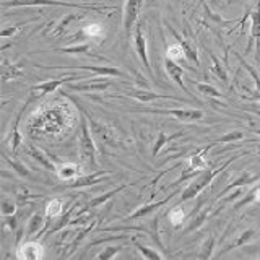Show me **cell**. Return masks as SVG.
Instances as JSON below:
<instances>
[{"label":"cell","mask_w":260,"mask_h":260,"mask_svg":"<svg viewBox=\"0 0 260 260\" xmlns=\"http://www.w3.org/2000/svg\"><path fill=\"white\" fill-rule=\"evenodd\" d=\"M246 154H250V151H242V153H239V154H234V156H231L228 161H224L221 166L219 168H215V169H203V173L202 174H199V177L197 179H193V181L187 185V189L182 192V197H181V202H185V200H190V199H193V197H197V195L205 189V187L208 185V184H211V181L218 176V174H221L223 171L226 169V168H230V165L231 162H234L238 158H241V156H246Z\"/></svg>","instance_id":"cell-1"},{"label":"cell","mask_w":260,"mask_h":260,"mask_svg":"<svg viewBox=\"0 0 260 260\" xmlns=\"http://www.w3.org/2000/svg\"><path fill=\"white\" fill-rule=\"evenodd\" d=\"M81 111V120H80V128H81V135L78 140V148H80V156L83 158V161H86L89 166L96 168L98 161H96V145L91 138V132H89L88 124H86V114Z\"/></svg>","instance_id":"cell-2"},{"label":"cell","mask_w":260,"mask_h":260,"mask_svg":"<svg viewBox=\"0 0 260 260\" xmlns=\"http://www.w3.org/2000/svg\"><path fill=\"white\" fill-rule=\"evenodd\" d=\"M39 5L83 8V10H94V12L114 10V7H98V5H89V4H70V2H59V0H10V2L2 4L4 8H8V7H39Z\"/></svg>","instance_id":"cell-3"},{"label":"cell","mask_w":260,"mask_h":260,"mask_svg":"<svg viewBox=\"0 0 260 260\" xmlns=\"http://www.w3.org/2000/svg\"><path fill=\"white\" fill-rule=\"evenodd\" d=\"M143 0H127L124 7V16H122V24H124V35L128 39L132 29H135V24L138 21V16L142 13Z\"/></svg>","instance_id":"cell-4"},{"label":"cell","mask_w":260,"mask_h":260,"mask_svg":"<svg viewBox=\"0 0 260 260\" xmlns=\"http://www.w3.org/2000/svg\"><path fill=\"white\" fill-rule=\"evenodd\" d=\"M135 111L162 114V116H174L177 120L182 122H199L205 117V112L202 109H135Z\"/></svg>","instance_id":"cell-5"},{"label":"cell","mask_w":260,"mask_h":260,"mask_svg":"<svg viewBox=\"0 0 260 260\" xmlns=\"http://www.w3.org/2000/svg\"><path fill=\"white\" fill-rule=\"evenodd\" d=\"M158 223H159V215H154L153 219L148 224H140V226H116V228H106L104 231H142L146 233L153 239V242H156V246L162 249V242L159 239L158 233Z\"/></svg>","instance_id":"cell-6"},{"label":"cell","mask_w":260,"mask_h":260,"mask_svg":"<svg viewBox=\"0 0 260 260\" xmlns=\"http://www.w3.org/2000/svg\"><path fill=\"white\" fill-rule=\"evenodd\" d=\"M143 23H138L135 26V31H134V44H135V51L138 54V59L142 60L143 67L146 70V73L150 75L151 80H154V73L151 70V65H150V60H148V54H146V39L143 36Z\"/></svg>","instance_id":"cell-7"},{"label":"cell","mask_w":260,"mask_h":260,"mask_svg":"<svg viewBox=\"0 0 260 260\" xmlns=\"http://www.w3.org/2000/svg\"><path fill=\"white\" fill-rule=\"evenodd\" d=\"M250 41L247 44V49L246 51L249 52L252 49V44L255 43V60L257 63H260V0H257V7L255 10L250 12Z\"/></svg>","instance_id":"cell-8"},{"label":"cell","mask_w":260,"mask_h":260,"mask_svg":"<svg viewBox=\"0 0 260 260\" xmlns=\"http://www.w3.org/2000/svg\"><path fill=\"white\" fill-rule=\"evenodd\" d=\"M216 143L211 142L210 145H205L203 148H199L197 151H195L192 156L189 158V166H187V169L184 171V173H192V174H197L199 176V171H203L208 168V162H207V153L213 148Z\"/></svg>","instance_id":"cell-9"},{"label":"cell","mask_w":260,"mask_h":260,"mask_svg":"<svg viewBox=\"0 0 260 260\" xmlns=\"http://www.w3.org/2000/svg\"><path fill=\"white\" fill-rule=\"evenodd\" d=\"M72 80H85V78L72 75V77H62V78H55V80H47V81H43V83L32 85L31 86V93H36L39 96H44V94H49V93H55L57 88L62 86V85L70 83Z\"/></svg>","instance_id":"cell-10"},{"label":"cell","mask_w":260,"mask_h":260,"mask_svg":"<svg viewBox=\"0 0 260 260\" xmlns=\"http://www.w3.org/2000/svg\"><path fill=\"white\" fill-rule=\"evenodd\" d=\"M128 98H135L137 101L140 103H150V101H154V100H173V101H179L182 103L184 100L179 96H173V94H159V93H153V91H148V89H137V88H130L128 91H125Z\"/></svg>","instance_id":"cell-11"},{"label":"cell","mask_w":260,"mask_h":260,"mask_svg":"<svg viewBox=\"0 0 260 260\" xmlns=\"http://www.w3.org/2000/svg\"><path fill=\"white\" fill-rule=\"evenodd\" d=\"M69 89L73 91H104V89L109 88V80L108 78H91L86 81H81V83H67Z\"/></svg>","instance_id":"cell-12"},{"label":"cell","mask_w":260,"mask_h":260,"mask_svg":"<svg viewBox=\"0 0 260 260\" xmlns=\"http://www.w3.org/2000/svg\"><path fill=\"white\" fill-rule=\"evenodd\" d=\"M165 69H166V72H168V75L171 77V80H174V83H176L177 86H181V88L184 89V93L190 96V100H192V101H195V98L192 96V93H190L189 89H187V86L184 85V72H182V69L177 65V62L171 59V57H166V59H165Z\"/></svg>","instance_id":"cell-13"},{"label":"cell","mask_w":260,"mask_h":260,"mask_svg":"<svg viewBox=\"0 0 260 260\" xmlns=\"http://www.w3.org/2000/svg\"><path fill=\"white\" fill-rule=\"evenodd\" d=\"M176 195H177V190H174L173 193H169L168 197H166V199H162V200L146 203V205H143V207H140L138 210H135L132 215H128V216L125 218V221H135V219H138V218H142V216H146V215L153 213L154 210H158V208H161V207H165L171 199L176 197Z\"/></svg>","instance_id":"cell-14"},{"label":"cell","mask_w":260,"mask_h":260,"mask_svg":"<svg viewBox=\"0 0 260 260\" xmlns=\"http://www.w3.org/2000/svg\"><path fill=\"white\" fill-rule=\"evenodd\" d=\"M260 179V173H252V171H244V173L238 177L234 179L231 184H228L224 189L218 193V199H221L223 195H226L230 190L233 189H239V187H244V185H249V184H254Z\"/></svg>","instance_id":"cell-15"},{"label":"cell","mask_w":260,"mask_h":260,"mask_svg":"<svg viewBox=\"0 0 260 260\" xmlns=\"http://www.w3.org/2000/svg\"><path fill=\"white\" fill-rule=\"evenodd\" d=\"M168 29H169L171 35L174 36V39L177 41V43L182 46V49H184V57H185V59H189V60L193 62L195 65H199V54H197V49H195V46H193L192 41H189L187 38L181 36L173 26H168Z\"/></svg>","instance_id":"cell-16"},{"label":"cell","mask_w":260,"mask_h":260,"mask_svg":"<svg viewBox=\"0 0 260 260\" xmlns=\"http://www.w3.org/2000/svg\"><path fill=\"white\" fill-rule=\"evenodd\" d=\"M134 184H135V182H134ZM134 184H122V185H119V187H117V189H112V190H109V192H106V193L100 195V197L91 199V200H89L83 208H81V210L78 211V215H83V213H86V211H89V210H93V208H96V207L103 205V203H106L108 200H111V199L114 197V195H117L119 192H122L124 189H127L128 185H134Z\"/></svg>","instance_id":"cell-17"},{"label":"cell","mask_w":260,"mask_h":260,"mask_svg":"<svg viewBox=\"0 0 260 260\" xmlns=\"http://www.w3.org/2000/svg\"><path fill=\"white\" fill-rule=\"evenodd\" d=\"M108 176H111L109 171H98V173H94V174L78 177L77 181H73V182L69 184L67 187H69V189H81V187L94 185V184H100L101 181H104V179L108 177Z\"/></svg>","instance_id":"cell-18"},{"label":"cell","mask_w":260,"mask_h":260,"mask_svg":"<svg viewBox=\"0 0 260 260\" xmlns=\"http://www.w3.org/2000/svg\"><path fill=\"white\" fill-rule=\"evenodd\" d=\"M18 258H29V260H38L43 258V246L36 241H26L23 246L18 249Z\"/></svg>","instance_id":"cell-19"},{"label":"cell","mask_w":260,"mask_h":260,"mask_svg":"<svg viewBox=\"0 0 260 260\" xmlns=\"http://www.w3.org/2000/svg\"><path fill=\"white\" fill-rule=\"evenodd\" d=\"M24 153H26L28 156H31L32 159H36V161L39 162V165L43 166V168H46L47 171H57L55 166H54V162H52V159H49V158H47V154H46L43 150L36 148L35 145L24 146Z\"/></svg>","instance_id":"cell-20"},{"label":"cell","mask_w":260,"mask_h":260,"mask_svg":"<svg viewBox=\"0 0 260 260\" xmlns=\"http://www.w3.org/2000/svg\"><path fill=\"white\" fill-rule=\"evenodd\" d=\"M78 69L89 70L100 77H127V73L119 70L117 67H112V65H103V67H100V65H81Z\"/></svg>","instance_id":"cell-21"},{"label":"cell","mask_w":260,"mask_h":260,"mask_svg":"<svg viewBox=\"0 0 260 260\" xmlns=\"http://www.w3.org/2000/svg\"><path fill=\"white\" fill-rule=\"evenodd\" d=\"M81 109V108H80ZM83 112L86 114V117H88V120H89V124H91V127H93V132L101 138L103 142H106V143H109L111 146H116L114 143V132L112 130H109L108 127H104V125H101V124H98V122L91 117V116H88V112L83 109Z\"/></svg>","instance_id":"cell-22"},{"label":"cell","mask_w":260,"mask_h":260,"mask_svg":"<svg viewBox=\"0 0 260 260\" xmlns=\"http://www.w3.org/2000/svg\"><path fill=\"white\" fill-rule=\"evenodd\" d=\"M234 55L238 57V60L241 62V65L249 72V75L252 77V80H254V83H255L254 94H252L250 98H252V100H258V101H260V73H258L254 67H252V65H250L249 62H246V59H244V57H242L239 52H234Z\"/></svg>","instance_id":"cell-23"},{"label":"cell","mask_w":260,"mask_h":260,"mask_svg":"<svg viewBox=\"0 0 260 260\" xmlns=\"http://www.w3.org/2000/svg\"><path fill=\"white\" fill-rule=\"evenodd\" d=\"M185 132H182V130H179V132H174V134H171V135H166L165 132H158V138H156V142H154V146H153V151H151V156L153 158H156V154L161 151V148L165 145L171 143V142H174L176 138L179 137H182Z\"/></svg>","instance_id":"cell-24"},{"label":"cell","mask_w":260,"mask_h":260,"mask_svg":"<svg viewBox=\"0 0 260 260\" xmlns=\"http://www.w3.org/2000/svg\"><path fill=\"white\" fill-rule=\"evenodd\" d=\"M24 77V70L16 63H10L7 59L2 60V78L4 80H16V78H23Z\"/></svg>","instance_id":"cell-25"},{"label":"cell","mask_w":260,"mask_h":260,"mask_svg":"<svg viewBox=\"0 0 260 260\" xmlns=\"http://www.w3.org/2000/svg\"><path fill=\"white\" fill-rule=\"evenodd\" d=\"M43 226H44V216L39 213H32L26 223V231H24L26 238H31V236L38 234L41 230H43Z\"/></svg>","instance_id":"cell-26"},{"label":"cell","mask_w":260,"mask_h":260,"mask_svg":"<svg viewBox=\"0 0 260 260\" xmlns=\"http://www.w3.org/2000/svg\"><path fill=\"white\" fill-rule=\"evenodd\" d=\"M59 52H65V54H85V55H91L94 59H103V57L91 54V44L89 43H83V44H77V46H70V47H60L55 49Z\"/></svg>","instance_id":"cell-27"},{"label":"cell","mask_w":260,"mask_h":260,"mask_svg":"<svg viewBox=\"0 0 260 260\" xmlns=\"http://www.w3.org/2000/svg\"><path fill=\"white\" fill-rule=\"evenodd\" d=\"M254 234H255V231H254V230H246L242 234H239L238 238H236V239L230 244V246H226V247H224V250L221 252V254H224V252H228V250L238 249V247L244 246V244H247L252 238H254Z\"/></svg>","instance_id":"cell-28"},{"label":"cell","mask_w":260,"mask_h":260,"mask_svg":"<svg viewBox=\"0 0 260 260\" xmlns=\"http://www.w3.org/2000/svg\"><path fill=\"white\" fill-rule=\"evenodd\" d=\"M134 244H135V247L138 249V252L146 258V260H162L165 258V254H161V252L158 250H154L151 247H146L143 246V244H140L137 239H134Z\"/></svg>","instance_id":"cell-29"},{"label":"cell","mask_w":260,"mask_h":260,"mask_svg":"<svg viewBox=\"0 0 260 260\" xmlns=\"http://www.w3.org/2000/svg\"><path fill=\"white\" fill-rule=\"evenodd\" d=\"M78 171H80V168L77 165H73V162H65V165H62L59 169H57V174H59L62 181H70V179H73L78 174Z\"/></svg>","instance_id":"cell-30"},{"label":"cell","mask_w":260,"mask_h":260,"mask_svg":"<svg viewBox=\"0 0 260 260\" xmlns=\"http://www.w3.org/2000/svg\"><path fill=\"white\" fill-rule=\"evenodd\" d=\"M211 70H213L215 75L223 81V83H228V72H226V67L218 60V57L215 54H211Z\"/></svg>","instance_id":"cell-31"},{"label":"cell","mask_w":260,"mask_h":260,"mask_svg":"<svg viewBox=\"0 0 260 260\" xmlns=\"http://www.w3.org/2000/svg\"><path fill=\"white\" fill-rule=\"evenodd\" d=\"M62 210H63V202L60 199H52L46 207V216L47 218H55V216H59L62 213Z\"/></svg>","instance_id":"cell-32"},{"label":"cell","mask_w":260,"mask_h":260,"mask_svg":"<svg viewBox=\"0 0 260 260\" xmlns=\"http://www.w3.org/2000/svg\"><path fill=\"white\" fill-rule=\"evenodd\" d=\"M244 140V132L242 130H231V132H228L224 135H221L218 138V140H215V143H236V142H241Z\"/></svg>","instance_id":"cell-33"},{"label":"cell","mask_w":260,"mask_h":260,"mask_svg":"<svg viewBox=\"0 0 260 260\" xmlns=\"http://www.w3.org/2000/svg\"><path fill=\"white\" fill-rule=\"evenodd\" d=\"M215 236L213 234H210L208 236V239L203 242V246L200 249V252L197 254V258H210L211 257V252H213L215 249Z\"/></svg>","instance_id":"cell-34"},{"label":"cell","mask_w":260,"mask_h":260,"mask_svg":"<svg viewBox=\"0 0 260 260\" xmlns=\"http://www.w3.org/2000/svg\"><path fill=\"white\" fill-rule=\"evenodd\" d=\"M4 158H5V161L8 162V165H10L12 168H13V171H16V173H18L20 176H24V177H31V173L28 171V168L23 165V162H20L18 159H10L7 156V154L4 153Z\"/></svg>","instance_id":"cell-35"},{"label":"cell","mask_w":260,"mask_h":260,"mask_svg":"<svg viewBox=\"0 0 260 260\" xmlns=\"http://www.w3.org/2000/svg\"><path fill=\"white\" fill-rule=\"evenodd\" d=\"M80 18H83V15H73V13H70V15H65V18L57 24L55 26V29L52 31V36H60L62 35V31L67 28V24L70 23V21H73V20H80Z\"/></svg>","instance_id":"cell-36"},{"label":"cell","mask_w":260,"mask_h":260,"mask_svg":"<svg viewBox=\"0 0 260 260\" xmlns=\"http://www.w3.org/2000/svg\"><path fill=\"white\" fill-rule=\"evenodd\" d=\"M28 103H29V101H28ZM28 103L23 106L21 111L18 112V116H16V119H15V128H13V138H12V146H13V151H16V148H18L20 143H21V137H20V134H18V124H20L21 114H23L24 108H26V106H28Z\"/></svg>","instance_id":"cell-37"},{"label":"cell","mask_w":260,"mask_h":260,"mask_svg":"<svg viewBox=\"0 0 260 260\" xmlns=\"http://www.w3.org/2000/svg\"><path fill=\"white\" fill-rule=\"evenodd\" d=\"M195 86H197V89L202 94H205L208 98H221V93H219L215 86H211L208 83H195Z\"/></svg>","instance_id":"cell-38"},{"label":"cell","mask_w":260,"mask_h":260,"mask_svg":"<svg viewBox=\"0 0 260 260\" xmlns=\"http://www.w3.org/2000/svg\"><path fill=\"white\" fill-rule=\"evenodd\" d=\"M75 205H77V203H75ZM75 205H73V207H70L69 210H67V215H63L60 219H59V223H57L54 228H52V230L51 231H49V234H52V233H57V231H59V230H62V228H65V226H67L69 223H70V216H72V213H73V210H75Z\"/></svg>","instance_id":"cell-39"},{"label":"cell","mask_w":260,"mask_h":260,"mask_svg":"<svg viewBox=\"0 0 260 260\" xmlns=\"http://www.w3.org/2000/svg\"><path fill=\"white\" fill-rule=\"evenodd\" d=\"M208 210H210V208H202V205H200V213H199L197 218H193V219H192V224L189 226V231L197 230V228H200L203 223H205V219H207V216H208Z\"/></svg>","instance_id":"cell-40"},{"label":"cell","mask_w":260,"mask_h":260,"mask_svg":"<svg viewBox=\"0 0 260 260\" xmlns=\"http://www.w3.org/2000/svg\"><path fill=\"white\" fill-rule=\"evenodd\" d=\"M120 249H124V247H120V246H109V247H106L103 252L98 254V258H100V260H111V258H114L119 254Z\"/></svg>","instance_id":"cell-41"},{"label":"cell","mask_w":260,"mask_h":260,"mask_svg":"<svg viewBox=\"0 0 260 260\" xmlns=\"http://www.w3.org/2000/svg\"><path fill=\"white\" fill-rule=\"evenodd\" d=\"M29 199H41V195H32L29 197V192L28 189H24V187H18V190H16V202L20 203V205H24Z\"/></svg>","instance_id":"cell-42"},{"label":"cell","mask_w":260,"mask_h":260,"mask_svg":"<svg viewBox=\"0 0 260 260\" xmlns=\"http://www.w3.org/2000/svg\"><path fill=\"white\" fill-rule=\"evenodd\" d=\"M0 207H2V213H4V215H15V211H16L15 202L10 200L8 197H2V202H0Z\"/></svg>","instance_id":"cell-43"},{"label":"cell","mask_w":260,"mask_h":260,"mask_svg":"<svg viewBox=\"0 0 260 260\" xmlns=\"http://www.w3.org/2000/svg\"><path fill=\"white\" fill-rule=\"evenodd\" d=\"M184 55V49L182 46L176 43V44H171L168 47V57H171L173 60H177V59H181V57Z\"/></svg>","instance_id":"cell-44"},{"label":"cell","mask_w":260,"mask_h":260,"mask_svg":"<svg viewBox=\"0 0 260 260\" xmlns=\"http://www.w3.org/2000/svg\"><path fill=\"white\" fill-rule=\"evenodd\" d=\"M169 219H171V223H173L174 226L181 224L182 219H184V211L179 210V208H173V210H171V213H169Z\"/></svg>","instance_id":"cell-45"},{"label":"cell","mask_w":260,"mask_h":260,"mask_svg":"<svg viewBox=\"0 0 260 260\" xmlns=\"http://www.w3.org/2000/svg\"><path fill=\"white\" fill-rule=\"evenodd\" d=\"M4 223H5V226L10 228L12 231H15L16 226H18V216L16 215H4Z\"/></svg>","instance_id":"cell-46"},{"label":"cell","mask_w":260,"mask_h":260,"mask_svg":"<svg viewBox=\"0 0 260 260\" xmlns=\"http://www.w3.org/2000/svg\"><path fill=\"white\" fill-rule=\"evenodd\" d=\"M85 32H86V35H88V36H91V38H94V36H101V32H103V29L100 28V24H89V26H86Z\"/></svg>","instance_id":"cell-47"},{"label":"cell","mask_w":260,"mask_h":260,"mask_svg":"<svg viewBox=\"0 0 260 260\" xmlns=\"http://www.w3.org/2000/svg\"><path fill=\"white\" fill-rule=\"evenodd\" d=\"M23 24H26V23H21V24H15V26H12L10 29H4L2 31V38H7V36H12V35H15L16 31H18Z\"/></svg>","instance_id":"cell-48"},{"label":"cell","mask_w":260,"mask_h":260,"mask_svg":"<svg viewBox=\"0 0 260 260\" xmlns=\"http://www.w3.org/2000/svg\"><path fill=\"white\" fill-rule=\"evenodd\" d=\"M255 202H260V185L255 187Z\"/></svg>","instance_id":"cell-49"},{"label":"cell","mask_w":260,"mask_h":260,"mask_svg":"<svg viewBox=\"0 0 260 260\" xmlns=\"http://www.w3.org/2000/svg\"><path fill=\"white\" fill-rule=\"evenodd\" d=\"M255 154H258V156H260V145L257 146V150H255Z\"/></svg>","instance_id":"cell-50"},{"label":"cell","mask_w":260,"mask_h":260,"mask_svg":"<svg viewBox=\"0 0 260 260\" xmlns=\"http://www.w3.org/2000/svg\"><path fill=\"white\" fill-rule=\"evenodd\" d=\"M254 132H255L257 135H260V127H258V128H255V130H254Z\"/></svg>","instance_id":"cell-51"}]
</instances>
